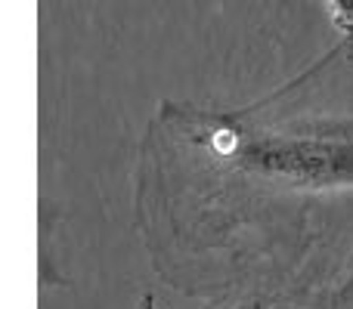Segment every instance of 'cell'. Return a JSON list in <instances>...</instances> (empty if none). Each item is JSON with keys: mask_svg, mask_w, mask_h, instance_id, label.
<instances>
[{"mask_svg": "<svg viewBox=\"0 0 353 309\" xmlns=\"http://www.w3.org/2000/svg\"><path fill=\"white\" fill-rule=\"evenodd\" d=\"M329 3H332L335 25L344 31V34H353V0H329Z\"/></svg>", "mask_w": 353, "mask_h": 309, "instance_id": "cell-1", "label": "cell"}]
</instances>
